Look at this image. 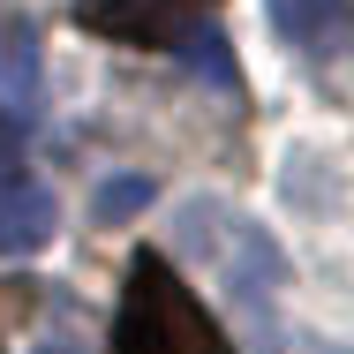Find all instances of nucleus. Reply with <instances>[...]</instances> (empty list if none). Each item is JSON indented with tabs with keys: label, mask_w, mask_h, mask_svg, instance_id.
I'll return each mask as SVG.
<instances>
[{
	"label": "nucleus",
	"mask_w": 354,
	"mask_h": 354,
	"mask_svg": "<svg viewBox=\"0 0 354 354\" xmlns=\"http://www.w3.org/2000/svg\"><path fill=\"white\" fill-rule=\"evenodd\" d=\"M113 354H234V339L166 257H136L113 317Z\"/></svg>",
	"instance_id": "1"
},
{
	"label": "nucleus",
	"mask_w": 354,
	"mask_h": 354,
	"mask_svg": "<svg viewBox=\"0 0 354 354\" xmlns=\"http://www.w3.org/2000/svg\"><path fill=\"white\" fill-rule=\"evenodd\" d=\"M75 23L91 38L121 46H189L204 23H218V0H75Z\"/></svg>",
	"instance_id": "2"
},
{
	"label": "nucleus",
	"mask_w": 354,
	"mask_h": 354,
	"mask_svg": "<svg viewBox=\"0 0 354 354\" xmlns=\"http://www.w3.org/2000/svg\"><path fill=\"white\" fill-rule=\"evenodd\" d=\"M272 23H279L286 46H301L317 61H339V46L354 30V0H272Z\"/></svg>",
	"instance_id": "3"
},
{
	"label": "nucleus",
	"mask_w": 354,
	"mask_h": 354,
	"mask_svg": "<svg viewBox=\"0 0 354 354\" xmlns=\"http://www.w3.org/2000/svg\"><path fill=\"white\" fill-rule=\"evenodd\" d=\"M53 234V196L38 189V181H15V174H0V257H23V249H38Z\"/></svg>",
	"instance_id": "4"
},
{
	"label": "nucleus",
	"mask_w": 354,
	"mask_h": 354,
	"mask_svg": "<svg viewBox=\"0 0 354 354\" xmlns=\"http://www.w3.org/2000/svg\"><path fill=\"white\" fill-rule=\"evenodd\" d=\"M38 354H91V317H83V301H68V294H53V301H46Z\"/></svg>",
	"instance_id": "5"
},
{
	"label": "nucleus",
	"mask_w": 354,
	"mask_h": 354,
	"mask_svg": "<svg viewBox=\"0 0 354 354\" xmlns=\"http://www.w3.org/2000/svg\"><path fill=\"white\" fill-rule=\"evenodd\" d=\"M158 189L143 181V174H113V181H98V196H91V218L98 226H121V218H136Z\"/></svg>",
	"instance_id": "6"
},
{
	"label": "nucleus",
	"mask_w": 354,
	"mask_h": 354,
	"mask_svg": "<svg viewBox=\"0 0 354 354\" xmlns=\"http://www.w3.org/2000/svg\"><path fill=\"white\" fill-rule=\"evenodd\" d=\"M15 151H23V121H15V113H8V106H0V166H8V158H15Z\"/></svg>",
	"instance_id": "7"
},
{
	"label": "nucleus",
	"mask_w": 354,
	"mask_h": 354,
	"mask_svg": "<svg viewBox=\"0 0 354 354\" xmlns=\"http://www.w3.org/2000/svg\"><path fill=\"white\" fill-rule=\"evenodd\" d=\"M0 354H8V339H0Z\"/></svg>",
	"instance_id": "8"
}]
</instances>
